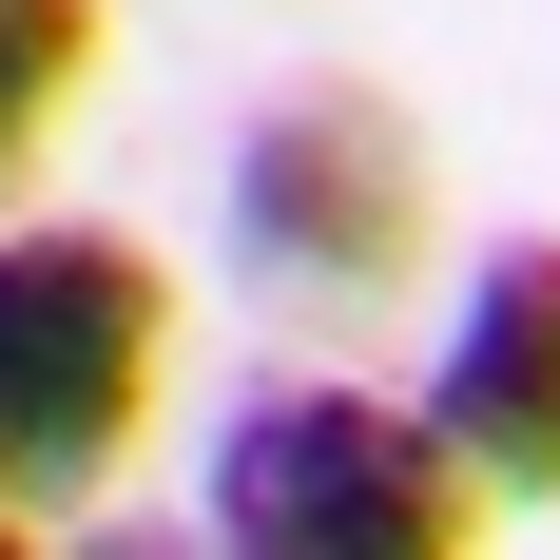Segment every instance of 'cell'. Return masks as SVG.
Returning <instances> with one entry per match:
<instances>
[{"mask_svg":"<svg viewBox=\"0 0 560 560\" xmlns=\"http://www.w3.org/2000/svg\"><path fill=\"white\" fill-rule=\"evenodd\" d=\"M39 560H213V541H194V522H116V503H97L78 541H39Z\"/></svg>","mask_w":560,"mask_h":560,"instance_id":"6","label":"cell"},{"mask_svg":"<svg viewBox=\"0 0 560 560\" xmlns=\"http://www.w3.org/2000/svg\"><path fill=\"white\" fill-rule=\"evenodd\" d=\"M174 387V271L136 232H0V522H97Z\"/></svg>","mask_w":560,"mask_h":560,"instance_id":"2","label":"cell"},{"mask_svg":"<svg viewBox=\"0 0 560 560\" xmlns=\"http://www.w3.org/2000/svg\"><path fill=\"white\" fill-rule=\"evenodd\" d=\"M406 406H425V445L464 464L483 522L560 503V232H503V252L445 290V348H425Z\"/></svg>","mask_w":560,"mask_h":560,"instance_id":"4","label":"cell"},{"mask_svg":"<svg viewBox=\"0 0 560 560\" xmlns=\"http://www.w3.org/2000/svg\"><path fill=\"white\" fill-rule=\"evenodd\" d=\"M97 58H116V0H0V213H20V194H39V155L78 136Z\"/></svg>","mask_w":560,"mask_h":560,"instance_id":"5","label":"cell"},{"mask_svg":"<svg viewBox=\"0 0 560 560\" xmlns=\"http://www.w3.org/2000/svg\"><path fill=\"white\" fill-rule=\"evenodd\" d=\"M213 232H232V290L290 310V329H368L425 252H445V155L387 78H290L213 174Z\"/></svg>","mask_w":560,"mask_h":560,"instance_id":"1","label":"cell"},{"mask_svg":"<svg viewBox=\"0 0 560 560\" xmlns=\"http://www.w3.org/2000/svg\"><path fill=\"white\" fill-rule=\"evenodd\" d=\"M0 560H39V522H0Z\"/></svg>","mask_w":560,"mask_h":560,"instance_id":"7","label":"cell"},{"mask_svg":"<svg viewBox=\"0 0 560 560\" xmlns=\"http://www.w3.org/2000/svg\"><path fill=\"white\" fill-rule=\"evenodd\" d=\"M194 541L213 560H483V503L425 445V406L348 387V368H290V387H252L213 425Z\"/></svg>","mask_w":560,"mask_h":560,"instance_id":"3","label":"cell"}]
</instances>
